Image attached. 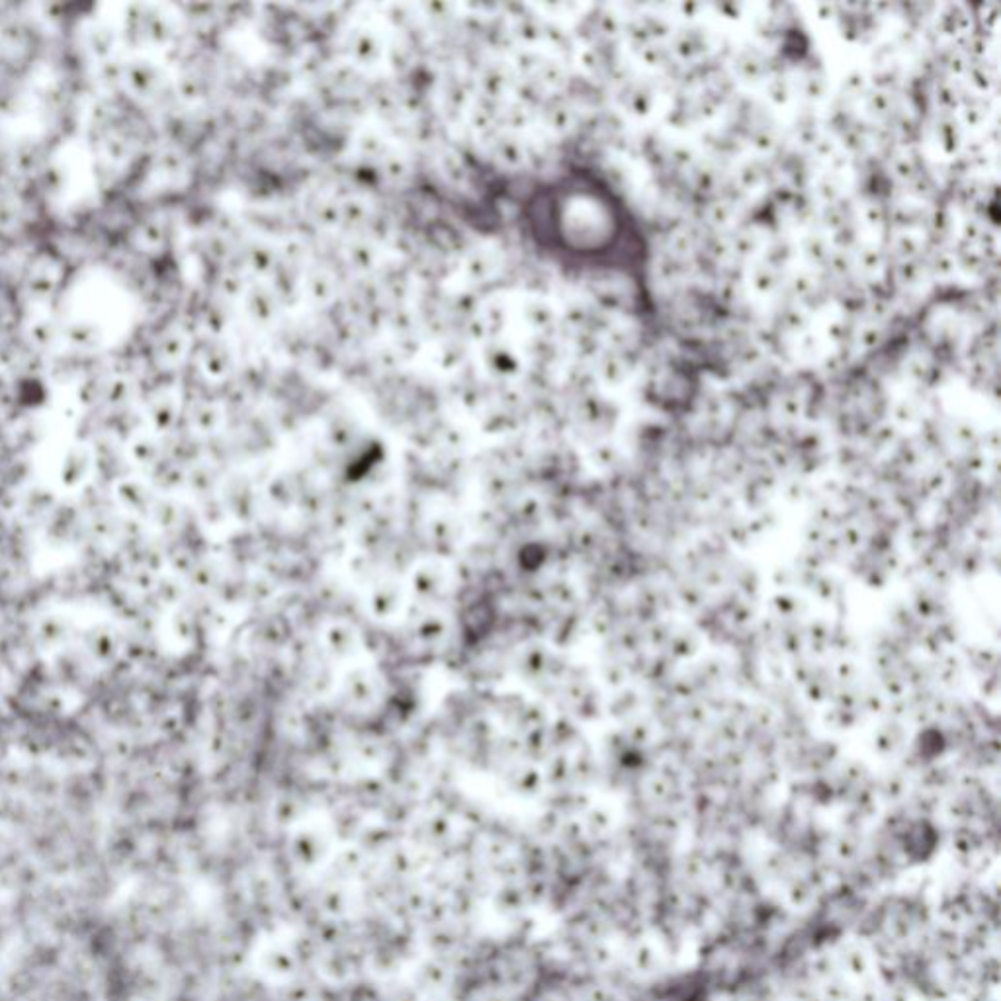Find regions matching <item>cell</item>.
I'll use <instances>...</instances> for the list:
<instances>
[{
  "mask_svg": "<svg viewBox=\"0 0 1001 1001\" xmlns=\"http://www.w3.org/2000/svg\"><path fill=\"white\" fill-rule=\"evenodd\" d=\"M123 462H128L131 469H157L161 464V453L159 445L155 443L153 436L143 435L139 430L138 435L131 436L130 440L123 445Z\"/></svg>",
  "mask_w": 1001,
  "mask_h": 1001,
  "instance_id": "52a82bcc",
  "label": "cell"
},
{
  "mask_svg": "<svg viewBox=\"0 0 1001 1001\" xmlns=\"http://www.w3.org/2000/svg\"><path fill=\"white\" fill-rule=\"evenodd\" d=\"M71 275V260H67L57 247H38L30 252V257L22 268V286L28 298L40 304L56 301L61 291H66V284Z\"/></svg>",
  "mask_w": 1001,
  "mask_h": 1001,
  "instance_id": "6da1fadb",
  "label": "cell"
},
{
  "mask_svg": "<svg viewBox=\"0 0 1001 1001\" xmlns=\"http://www.w3.org/2000/svg\"><path fill=\"white\" fill-rule=\"evenodd\" d=\"M98 474L97 450L87 443L67 445L56 458L53 489L63 495L82 493Z\"/></svg>",
  "mask_w": 1001,
  "mask_h": 1001,
  "instance_id": "7a4b0ae2",
  "label": "cell"
},
{
  "mask_svg": "<svg viewBox=\"0 0 1001 1001\" xmlns=\"http://www.w3.org/2000/svg\"><path fill=\"white\" fill-rule=\"evenodd\" d=\"M61 337L71 347L73 355L87 358V356L95 355L98 348L102 347L105 331L97 324H92V321L75 319V321L67 324L61 329Z\"/></svg>",
  "mask_w": 1001,
  "mask_h": 1001,
  "instance_id": "8992f818",
  "label": "cell"
},
{
  "mask_svg": "<svg viewBox=\"0 0 1001 1001\" xmlns=\"http://www.w3.org/2000/svg\"><path fill=\"white\" fill-rule=\"evenodd\" d=\"M108 495L113 507L120 511L121 517L131 521H147L153 509L155 493L146 479L130 474L112 477L108 485Z\"/></svg>",
  "mask_w": 1001,
  "mask_h": 1001,
  "instance_id": "3957f363",
  "label": "cell"
},
{
  "mask_svg": "<svg viewBox=\"0 0 1001 1001\" xmlns=\"http://www.w3.org/2000/svg\"><path fill=\"white\" fill-rule=\"evenodd\" d=\"M118 48V32H113L108 24H92L85 38V51H89L92 59H97L100 66L113 61V53Z\"/></svg>",
  "mask_w": 1001,
  "mask_h": 1001,
  "instance_id": "ba28073f",
  "label": "cell"
},
{
  "mask_svg": "<svg viewBox=\"0 0 1001 1001\" xmlns=\"http://www.w3.org/2000/svg\"><path fill=\"white\" fill-rule=\"evenodd\" d=\"M75 622L63 613L48 611L36 616L30 626V642L41 654L57 655L73 644Z\"/></svg>",
  "mask_w": 1001,
  "mask_h": 1001,
  "instance_id": "5b68a950",
  "label": "cell"
},
{
  "mask_svg": "<svg viewBox=\"0 0 1001 1001\" xmlns=\"http://www.w3.org/2000/svg\"><path fill=\"white\" fill-rule=\"evenodd\" d=\"M128 636L110 622H98L82 634V654L95 667L116 670L126 654Z\"/></svg>",
  "mask_w": 1001,
  "mask_h": 1001,
  "instance_id": "277c9868",
  "label": "cell"
}]
</instances>
